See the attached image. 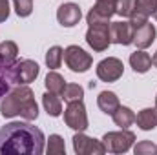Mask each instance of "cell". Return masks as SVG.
Here are the masks:
<instances>
[{
  "instance_id": "obj_1",
  "label": "cell",
  "mask_w": 157,
  "mask_h": 155,
  "mask_svg": "<svg viewBox=\"0 0 157 155\" xmlns=\"http://www.w3.org/2000/svg\"><path fill=\"white\" fill-rule=\"evenodd\" d=\"M44 144L42 130L29 122H9L0 128V155H40Z\"/></svg>"
},
{
  "instance_id": "obj_2",
  "label": "cell",
  "mask_w": 157,
  "mask_h": 155,
  "mask_svg": "<svg viewBox=\"0 0 157 155\" xmlns=\"http://www.w3.org/2000/svg\"><path fill=\"white\" fill-rule=\"evenodd\" d=\"M33 99V91L28 84H18L15 89L7 91L4 97H2V102H0V113L6 119H11V117L20 115V110L22 106Z\"/></svg>"
},
{
  "instance_id": "obj_3",
  "label": "cell",
  "mask_w": 157,
  "mask_h": 155,
  "mask_svg": "<svg viewBox=\"0 0 157 155\" xmlns=\"http://www.w3.org/2000/svg\"><path fill=\"white\" fill-rule=\"evenodd\" d=\"M135 142V133L130 130H121V131H108L102 137V144L106 152L110 153H126Z\"/></svg>"
},
{
  "instance_id": "obj_4",
  "label": "cell",
  "mask_w": 157,
  "mask_h": 155,
  "mask_svg": "<svg viewBox=\"0 0 157 155\" xmlns=\"http://www.w3.org/2000/svg\"><path fill=\"white\" fill-rule=\"evenodd\" d=\"M64 62H66V66L73 73H84V71H88L91 68L93 59L82 47H78V46H68L64 49Z\"/></svg>"
},
{
  "instance_id": "obj_5",
  "label": "cell",
  "mask_w": 157,
  "mask_h": 155,
  "mask_svg": "<svg viewBox=\"0 0 157 155\" xmlns=\"http://www.w3.org/2000/svg\"><path fill=\"white\" fill-rule=\"evenodd\" d=\"M64 122L68 128L75 131H84L88 128V115H86V108L82 100L68 102V108L64 112Z\"/></svg>"
},
{
  "instance_id": "obj_6",
  "label": "cell",
  "mask_w": 157,
  "mask_h": 155,
  "mask_svg": "<svg viewBox=\"0 0 157 155\" xmlns=\"http://www.w3.org/2000/svg\"><path fill=\"white\" fill-rule=\"evenodd\" d=\"M39 64L35 60L24 59V60H17L11 66V73H13V84H29L39 77Z\"/></svg>"
},
{
  "instance_id": "obj_7",
  "label": "cell",
  "mask_w": 157,
  "mask_h": 155,
  "mask_svg": "<svg viewBox=\"0 0 157 155\" xmlns=\"http://www.w3.org/2000/svg\"><path fill=\"white\" fill-rule=\"evenodd\" d=\"M86 42L93 51H106L110 42V24H95L88 26Z\"/></svg>"
},
{
  "instance_id": "obj_8",
  "label": "cell",
  "mask_w": 157,
  "mask_h": 155,
  "mask_svg": "<svg viewBox=\"0 0 157 155\" xmlns=\"http://www.w3.org/2000/svg\"><path fill=\"white\" fill-rule=\"evenodd\" d=\"M124 73V64L117 57H108L97 64V77L102 82H117Z\"/></svg>"
},
{
  "instance_id": "obj_9",
  "label": "cell",
  "mask_w": 157,
  "mask_h": 155,
  "mask_svg": "<svg viewBox=\"0 0 157 155\" xmlns=\"http://www.w3.org/2000/svg\"><path fill=\"white\" fill-rule=\"evenodd\" d=\"M113 15H115V2H110V0H97L95 6L88 11L86 20H88V26L108 24Z\"/></svg>"
},
{
  "instance_id": "obj_10",
  "label": "cell",
  "mask_w": 157,
  "mask_h": 155,
  "mask_svg": "<svg viewBox=\"0 0 157 155\" xmlns=\"http://www.w3.org/2000/svg\"><path fill=\"white\" fill-rule=\"evenodd\" d=\"M73 150L78 155H102V153H106V148H104L102 141L91 139V137L84 135V131H77L73 135Z\"/></svg>"
},
{
  "instance_id": "obj_11",
  "label": "cell",
  "mask_w": 157,
  "mask_h": 155,
  "mask_svg": "<svg viewBox=\"0 0 157 155\" xmlns=\"http://www.w3.org/2000/svg\"><path fill=\"white\" fill-rule=\"evenodd\" d=\"M80 18H82V11H80V7H78L77 4H73V2H66V4H62L57 9V20L64 28L77 26L78 22H80Z\"/></svg>"
},
{
  "instance_id": "obj_12",
  "label": "cell",
  "mask_w": 157,
  "mask_h": 155,
  "mask_svg": "<svg viewBox=\"0 0 157 155\" xmlns=\"http://www.w3.org/2000/svg\"><path fill=\"white\" fill-rule=\"evenodd\" d=\"M110 42L121 44V46H128L133 42V28L130 22L119 20L110 24Z\"/></svg>"
},
{
  "instance_id": "obj_13",
  "label": "cell",
  "mask_w": 157,
  "mask_h": 155,
  "mask_svg": "<svg viewBox=\"0 0 157 155\" xmlns=\"http://www.w3.org/2000/svg\"><path fill=\"white\" fill-rule=\"evenodd\" d=\"M155 35H157L155 26L150 24V22H144L143 26L133 29V42L132 44H135L139 49H146V47H150L154 44Z\"/></svg>"
},
{
  "instance_id": "obj_14",
  "label": "cell",
  "mask_w": 157,
  "mask_h": 155,
  "mask_svg": "<svg viewBox=\"0 0 157 155\" xmlns=\"http://www.w3.org/2000/svg\"><path fill=\"white\" fill-rule=\"evenodd\" d=\"M97 106L102 113L113 115L117 112V108L121 106V102H119V97L113 91H101L99 97H97Z\"/></svg>"
},
{
  "instance_id": "obj_15",
  "label": "cell",
  "mask_w": 157,
  "mask_h": 155,
  "mask_svg": "<svg viewBox=\"0 0 157 155\" xmlns=\"http://www.w3.org/2000/svg\"><path fill=\"white\" fill-rule=\"evenodd\" d=\"M130 66L135 73H146L152 68V57L144 49H137L130 55Z\"/></svg>"
},
{
  "instance_id": "obj_16",
  "label": "cell",
  "mask_w": 157,
  "mask_h": 155,
  "mask_svg": "<svg viewBox=\"0 0 157 155\" xmlns=\"http://www.w3.org/2000/svg\"><path fill=\"white\" fill-rule=\"evenodd\" d=\"M135 124L143 131H150L157 126V108H144L135 115Z\"/></svg>"
},
{
  "instance_id": "obj_17",
  "label": "cell",
  "mask_w": 157,
  "mask_h": 155,
  "mask_svg": "<svg viewBox=\"0 0 157 155\" xmlns=\"http://www.w3.org/2000/svg\"><path fill=\"white\" fill-rule=\"evenodd\" d=\"M18 57V46L13 40L0 42V64L2 66H13Z\"/></svg>"
},
{
  "instance_id": "obj_18",
  "label": "cell",
  "mask_w": 157,
  "mask_h": 155,
  "mask_svg": "<svg viewBox=\"0 0 157 155\" xmlns=\"http://www.w3.org/2000/svg\"><path fill=\"white\" fill-rule=\"evenodd\" d=\"M42 106L46 110V113L49 117H59L62 113V100L57 93H51V91H46L42 95Z\"/></svg>"
},
{
  "instance_id": "obj_19",
  "label": "cell",
  "mask_w": 157,
  "mask_h": 155,
  "mask_svg": "<svg viewBox=\"0 0 157 155\" xmlns=\"http://www.w3.org/2000/svg\"><path fill=\"white\" fill-rule=\"evenodd\" d=\"M112 117H113L115 126H119L121 130H128V128L135 122V113H133L130 108H126V106H119L117 112Z\"/></svg>"
},
{
  "instance_id": "obj_20",
  "label": "cell",
  "mask_w": 157,
  "mask_h": 155,
  "mask_svg": "<svg viewBox=\"0 0 157 155\" xmlns=\"http://www.w3.org/2000/svg\"><path fill=\"white\" fill-rule=\"evenodd\" d=\"M46 89L48 91H51V93H57V95H60L62 93V89H64V86H66V80L62 75H59L57 71H49L48 75H46Z\"/></svg>"
},
{
  "instance_id": "obj_21",
  "label": "cell",
  "mask_w": 157,
  "mask_h": 155,
  "mask_svg": "<svg viewBox=\"0 0 157 155\" xmlns=\"http://www.w3.org/2000/svg\"><path fill=\"white\" fill-rule=\"evenodd\" d=\"M62 60H64V49L60 46H51L46 53V66L49 70H57L60 68Z\"/></svg>"
},
{
  "instance_id": "obj_22",
  "label": "cell",
  "mask_w": 157,
  "mask_h": 155,
  "mask_svg": "<svg viewBox=\"0 0 157 155\" xmlns=\"http://www.w3.org/2000/svg\"><path fill=\"white\" fill-rule=\"evenodd\" d=\"M60 97L64 99V102H75V100H82L84 97V88L78 84H66Z\"/></svg>"
},
{
  "instance_id": "obj_23",
  "label": "cell",
  "mask_w": 157,
  "mask_h": 155,
  "mask_svg": "<svg viewBox=\"0 0 157 155\" xmlns=\"http://www.w3.org/2000/svg\"><path fill=\"white\" fill-rule=\"evenodd\" d=\"M46 152H48L49 155H64V153H66V144H64V139H62L60 135H57V133L49 135Z\"/></svg>"
},
{
  "instance_id": "obj_24",
  "label": "cell",
  "mask_w": 157,
  "mask_h": 155,
  "mask_svg": "<svg viewBox=\"0 0 157 155\" xmlns=\"http://www.w3.org/2000/svg\"><path fill=\"white\" fill-rule=\"evenodd\" d=\"M13 84V73L11 66H2L0 64V99L9 91V86Z\"/></svg>"
},
{
  "instance_id": "obj_25",
  "label": "cell",
  "mask_w": 157,
  "mask_h": 155,
  "mask_svg": "<svg viewBox=\"0 0 157 155\" xmlns=\"http://www.w3.org/2000/svg\"><path fill=\"white\" fill-rule=\"evenodd\" d=\"M135 11V0H117L115 2V15L119 17H132V13Z\"/></svg>"
},
{
  "instance_id": "obj_26",
  "label": "cell",
  "mask_w": 157,
  "mask_h": 155,
  "mask_svg": "<svg viewBox=\"0 0 157 155\" xmlns=\"http://www.w3.org/2000/svg\"><path fill=\"white\" fill-rule=\"evenodd\" d=\"M20 117H22L24 120H35V119L39 117V106H37V102H35V97L29 99V100L22 106Z\"/></svg>"
},
{
  "instance_id": "obj_27",
  "label": "cell",
  "mask_w": 157,
  "mask_h": 155,
  "mask_svg": "<svg viewBox=\"0 0 157 155\" xmlns=\"http://www.w3.org/2000/svg\"><path fill=\"white\" fill-rule=\"evenodd\" d=\"M155 6H157V0H135V11L144 15V17H152Z\"/></svg>"
},
{
  "instance_id": "obj_28",
  "label": "cell",
  "mask_w": 157,
  "mask_h": 155,
  "mask_svg": "<svg viewBox=\"0 0 157 155\" xmlns=\"http://www.w3.org/2000/svg\"><path fill=\"white\" fill-rule=\"evenodd\" d=\"M15 4V11L18 17H29L33 13V0H13Z\"/></svg>"
},
{
  "instance_id": "obj_29",
  "label": "cell",
  "mask_w": 157,
  "mask_h": 155,
  "mask_svg": "<svg viewBox=\"0 0 157 155\" xmlns=\"http://www.w3.org/2000/svg\"><path fill=\"white\" fill-rule=\"evenodd\" d=\"M133 153L135 155H154L157 153V146L152 141H141L133 146Z\"/></svg>"
},
{
  "instance_id": "obj_30",
  "label": "cell",
  "mask_w": 157,
  "mask_h": 155,
  "mask_svg": "<svg viewBox=\"0 0 157 155\" xmlns=\"http://www.w3.org/2000/svg\"><path fill=\"white\" fill-rule=\"evenodd\" d=\"M7 17H9V2L0 0V22H6Z\"/></svg>"
},
{
  "instance_id": "obj_31",
  "label": "cell",
  "mask_w": 157,
  "mask_h": 155,
  "mask_svg": "<svg viewBox=\"0 0 157 155\" xmlns=\"http://www.w3.org/2000/svg\"><path fill=\"white\" fill-rule=\"evenodd\" d=\"M152 64H154V66H155V68H157V51H155V55L152 57Z\"/></svg>"
},
{
  "instance_id": "obj_32",
  "label": "cell",
  "mask_w": 157,
  "mask_h": 155,
  "mask_svg": "<svg viewBox=\"0 0 157 155\" xmlns=\"http://www.w3.org/2000/svg\"><path fill=\"white\" fill-rule=\"evenodd\" d=\"M152 15H154V18L157 20V6H155V9H154V13H152Z\"/></svg>"
},
{
  "instance_id": "obj_33",
  "label": "cell",
  "mask_w": 157,
  "mask_h": 155,
  "mask_svg": "<svg viewBox=\"0 0 157 155\" xmlns=\"http://www.w3.org/2000/svg\"><path fill=\"white\" fill-rule=\"evenodd\" d=\"M155 108H157V97H155Z\"/></svg>"
},
{
  "instance_id": "obj_34",
  "label": "cell",
  "mask_w": 157,
  "mask_h": 155,
  "mask_svg": "<svg viewBox=\"0 0 157 155\" xmlns=\"http://www.w3.org/2000/svg\"><path fill=\"white\" fill-rule=\"evenodd\" d=\"M110 2H117V0H110Z\"/></svg>"
}]
</instances>
